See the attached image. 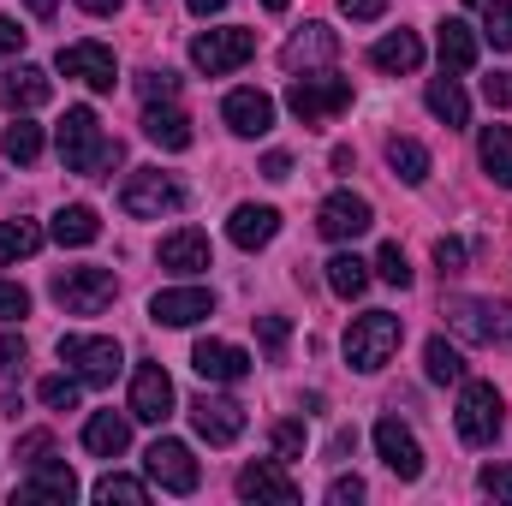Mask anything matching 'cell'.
Returning a JSON list of instances; mask_svg holds the SVG:
<instances>
[{"label":"cell","instance_id":"cell-1","mask_svg":"<svg viewBox=\"0 0 512 506\" xmlns=\"http://www.w3.org/2000/svg\"><path fill=\"white\" fill-rule=\"evenodd\" d=\"M60 161H66V173L96 179V173H108V167L120 161V143L102 137V126H96L90 108H66V120H60Z\"/></svg>","mask_w":512,"mask_h":506},{"label":"cell","instance_id":"cell-2","mask_svg":"<svg viewBox=\"0 0 512 506\" xmlns=\"http://www.w3.org/2000/svg\"><path fill=\"white\" fill-rule=\"evenodd\" d=\"M399 340H405V322H399L393 310H364V316L346 328V364H352L358 376H376L387 358L399 352Z\"/></svg>","mask_w":512,"mask_h":506},{"label":"cell","instance_id":"cell-3","mask_svg":"<svg viewBox=\"0 0 512 506\" xmlns=\"http://www.w3.org/2000/svg\"><path fill=\"white\" fill-rule=\"evenodd\" d=\"M286 108L304 120V126H328L334 114H346L352 108V84L346 78H334V72H304V78H292V90H286Z\"/></svg>","mask_w":512,"mask_h":506},{"label":"cell","instance_id":"cell-4","mask_svg":"<svg viewBox=\"0 0 512 506\" xmlns=\"http://www.w3.org/2000/svg\"><path fill=\"white\" fill-rule=\"evenodd\" d=\"M114 292H120L114 268H60L54 274V304L66 316H102L114 304Z\"/></svg>","mask_w":512,"mask_h":506},{"label":"cell","instance_id":"cell-5","mask_svg":"<svg viewBox=\"0 0 512 506\" xmlns=\"http://www.w3.org/2000/svg\"><path fill=\"white\" fill-rule=\"evenodd\" d=\"M501 417H507V405H501V387L495 381H465V393H459V441L465 447H495L501 441Z\"/></svg>","mask_w":512,"mask_h":506},{"label":"cell","instance_id":"cell-6","mask_svg":"<svg viewBox=\"0 0 512 506\" xmlns=\"http://www.w3.org/2000/svg\"><path fill=\"white\" fill-rule=\"evenodd\" d=\"M447 328L459 334V340H471V346H501L512 334V310L507 304H495V298H447Z\"/></svg>","mask_w":512,"mask_h":506},{"label":"cell","instance_id":"cell-7","mask_svg":"<svg viewBox=\"0 0 512 506\" xmlns=\"http://www.w3.org/2000/svg\"><path fill=\"white\" fill-rule=\"evenodd\" d=\"M120 209L137 215V221H161V215L185 209V185L173 173H161V167H137L126 179V191H120Z\"/></svg>","mask_w":512,"mask_h":506},{"label":"cell","instance_id":"cell-8","mask_svg":"<svg viewBox=\"0 0 512 506\" xmlns=\"http://www.w3.org/2000/svg\"><path fill=\"white\" fill-rule=\"evenodd\" d=\"M60 364H72V376L90 381V387H108V381L120 376L126 352H120V340H108V334H66V340H60Z\"/></svg>","mask_w":512,"mask_h":506},{"label":"cell","instance_id":"cell-9","mask_svg":"<svg viewBox=\"0 0 512 506\" xmlns=\"http://www.w3.org/2000/svg\"><path fill=\"white\" fill-rule=\"evenodd\" d=\"M256 54V30H197L191 36V66L197 72H209V78H227V72H239L245 60Z\"/></svg>","mask_w":512,"mask_h":506},{"label":"cell","instance_id":"cell-10","mask_svg":"<svg viewBox=\"0 0 512 506\" xmlns=\"http://www.w3.org/2000/svg\"><path fill=\"white\" fill-rule=\"evenodd\" d=\"M143 471H149V483H161L167 495H191V489L203 483V471H197L191 447H185V441H167V435L143 453Z\"/></svg>","mask_w":512,"mask_h":506},{"label":"cell","instance_id":"cell-11","mask_svg":"<svg viewBox=\"0 0 512 506\" xmlns=\"http://www.w3.org/2000/svg\"><path fill=\"white\" fill-rule=\"evenodd\" d=\"M316 227H322V239L346 245V239H364V233L376 227V209H370V197H358V191H334V197L316 209Z\"/></svg>","mask_w":512,"mask_h":506},{"label":"cell","instance_id":"cell-12","mask_svg":"<svg viewBox=\"0 0 512 506\" xmlns=\"http://www.w3.org/2000/svg\"><path fill=\"white\" fill-rule=\"evenodd\" d=\"M191 429L209 441V447H233L245 435V405L239 399H221V393H197L191 399Z\"/></svg>","mask_w":512,"mask_h":506},{"label":"cell","instance_id":"cell-13","mask_svg":"<svg viewBox=\"0 0 512 506\" xmlns=\"http://www.w3.org/2000/svg\"><path fill=\"white\" fill-rule=\"evenodd\" d=\"M60 72H66V78H78V84H90L96 96H108V90L120 84L114 48H102V42H72V48H60Z\"/></svg>","mask_w":512,"mask_h":506},{"label":"cell","instance_id":"cell-14","mask_svg":"<svg viewBox=\"0 0 512 506\" xmlns=\"http://www.w3.org/2000/svg\"><path fill=\"white\" fill-rule=\"evenodd\" d=\"M203 316H215V292L209 286H167V292L149 298V322H161V328H191Z\"/></svg>","mask_w":512,"mask_h":506},{"label":"cell","instance_id":"cell-15","mask_svg":"<svg viewBox=\"0 0 512 506\" xmlns=\"http://www.w3.org/2000/svg\"><path fill=\"white\" fill-rule=\"evenodd\" d=\"M376 453H382V465L399 483H417V477H423V447H417V435H411L399 417H382V423H376Z\"/></svg>","mask_w":512,"mask_h":506},{"label":"cell","instance_id":"cell-16","mask_svg":"<svg viewBox=\"0 0 512 506\" xmlns=\"http://www.w3.org/2000/svg\"><path fill=\"white\" fill-rule=\"evenodd\" d=\"M131 417L137 423H167L173 417V381L161 364H137L131 376Z\"/></svg>","mask_w":512,"mask_h":506},{"label":"cell","instance_id":"cell-17","mask_svg":"<svg viewBox=\"0 0 512 506\" xmlns=\"http://www.w3.org/2000/svg\"><path fill=\"white\" fill-rule=\"evenodd\" d=\"M191 370L203 381H215V387H233V381L251 376V358L239 346H227V340H197L191 346Z\"/></svg>","mask_w":512,"mask_h":506},{"label":"cell","instance_id":"cell-18","mask_svg":"<svg viewBox=\"0 0 512 506\" xmlns=\"http://www.w3.org/2000/svg\"><path fill=\"white\" fill-rule=\"evenodd\" d=\"M239 501H274V506H298V483L274 465V459H256V465H245L239 471Z\"/></svg>","mask_w":512,"mask_h":506},{"label":"cell","instance_id":"cell-19","mask_svg":"<svg viewBox=\"0 0 512 506\" xmlns=\"http://www.w3.org/2000/svg\"><path fill=\"white\" fill-rule=\"evenodd\" d=\"M274 233H280V209H268V203H239L233 221H227V239H233L239 251H262V245H274Z\"/></svg>","mask_w":512,"mask_h":506},{"label":"cell","instance_id":"cell-20","mask_svg":"<svg viewBox=\"0 0 512 506\" xmlns=\"http://www.w3.org/2000/svg\"><path fill=\"white\" fill-rule=\"evenodd\" d=\"M221 120L239 131V137H262V131H274V96H262V90H233V96L221 102Z\"/></svg>","mask_w":512,"mask_h":506},{"label":"cell","instance_id":"cell-21","mask_svg":"<svg viewBox=\"0 0 512 506\" xmlns=\"http://www.w3.org/2000/svg\"><path fill=\"white\" fill-rule=\"evenodd\" d=\"M334 54H340V36H334L328 24H304V30L286 42V54H280V60H286L292 72H310V66H328Z\"/></svg>","mask_w":512,"mask_h":506},{"label":"cell","instance_id":"cell-22","mask_svg":"<svg viewBox=\"0 0 512 506\" xmlns=\"http://www.w3.org/2000/svg\"><path fill=\"white\" fill-rule=\"evenodd\" d=\"M143 137H149L155 149L179 155V149H191V120H185L173 102H149V108H143Z\"/></svg>","mask_w":512,"mask_h":506},{"label":"cell","instance_id":"cell-23","mask_svg":"<svg viewBox=\"0 0 512 506\" xmlns=\"http://www.w3.org/2000/svg\"><path fill=\"white\" fill-rule=\"evenodd\" d=\"M72 495H78V477H72L66 465H54V459L30 465V483H18V501H54V506H66Z\"/></svg>","mask_w":512,"mask_h":506},{"label":"cell","instance_id":"cell-24","mask_svg":"<svg viewBox=\"0 0 512 506\" xmlns=\"http://www.w3.org/2000/svg\"><path fill=\"white\" fill-rule=\"evenodd\" d=\"M161 268H173V274H197V268H209V233H197V227L167 233V239H161Z\"/></svg>","mask_w":512,"mask_h":506},{"label":"cell","instance_id":"cell-25","mask_svg":"<svg viewBox=\"0 0 512 506\" xmlns=\"http://www.w3.org/2000/svg\"><path fill=\"white\" fill-rule=\"evenodd\" d=\"M84 447L96 453V459H120L131 447V417H120V411H96L90 423H84Z\"/></svg>","mask_w":512,"mask_h":506},{"label":"cell","instance_id":"cell-26","mask_svg":"<svg viewBox=\"0 0 512 506\" xmlns=\"http://www.w3.org/2000/svg\"><path fill=\"white\" fill-rule=\"evenodd\" d=\"M0 96H6L12 108H42V102L54 96V78H48L42 66H12V72L0 78Z\"/></svg>","mask_w":512,"mask_h":506},{"label":"cell","instance_id":"cell-27","mask_svg":"<svg viewBox=\"0 0 512 506\" xmlns=\"http://www.w3.org/2000/svg\"><path fill=\"white\" fill-rule=\"evenodd\" d=\"M477 161H483V173H489L501 191H512V126H483Z\"/></svg>","mask_w":512,"mask_h":506},{"label":"cell","instance_id":"cell-28","mask_svg":"<svg viewBox=\"0 0 512 506\" xmlns=\"http://www.w3.org/2000/svg\"><path fill=\"white\" fill-rule=\"evenodd\" d=\"M423 102H429V114L441 120V126H471V102H465V90H459V78H429V90H423Z\"/></svg>","mask_w":512,"mask_h":506},{"label":"cell","instance_id":"cell-29","mask_svg":"<svg viewBox=\"0 0 512 506\" xmlns=\"http://www.w3.org/2000/svg\"><path fill=\"white\" fill-rule=\"evenodd\" d=\"M441 66L447 72H471L477 66V30L465 18H447L441 24Z\"/></svg>","mask_w":512,"mask_h":506},{"label":"cell","instance_id":"cell-30","mask_svg":"<svg viewBox=\"0 0 512 506\" xmlns=\"http://www.w3.org/2000/svg\"><path fill=\"white\" fill-rule=\"evenodd\" d=\"M370 60H376L382 72H417V66H423V42H417L411 30H393V36H382V42L370 48Z\"/></svg>","mask_w":512,"mask_h":506},{"label":"cell","instance_id":"cell-31","mask_svg":"<svg viewBox=\"0 0 512 506\" xmlns=\"http://www.w3.org/2000/svg\"><path fill=\"white\" fill-rule=\"evenodd\" d=\"M387 167H393V179L423 185V179H429V149H423L417 137H387Z\"/></svg>","mask_w":512,"mask_h":506},{"label":"cell","instance_id":"cell-32","mask_svg":"<svg viewBox=\"0 0 512 506\" xmlns=\"http://www.w3.org/2000/svg\"><path fill=\"white\" fill-rule=\"evenodd\" d=\"M54 239H60V245H96V239H102L96 209H90V203H66V209L54 215Z\"/></svg>","mask_w":512,"mask_h":506},{"label":"cell","instance_id":"cell-33","mask_svg":"<svg viewBox=\"0 0 512 506\" xmlns=\"http://www.w3.org/2000/svg\"><path fill=\"white\" fill-rule=\"evenodd\" d=\"M364 286H370V262L352 251L328 256V292L334 298H364Z\"/></svg>","mask_w":512,"mask_h":506},{"label":"cell","instance_id":"cell-34","mask_svg":"<svg viewBox=\"0 0 512 506\" xmlns=\"http://www.w3.org/2000/svg\"><path fill=\"white\" fill-rule=\"evenodd\" d=\"M0 149H6V161H18V167H30V161L42 155V126L18 114V120L6 126V137H0Z\"/></svg>","mask_w":512,"mask_h":506},{"label":"cell","instance_id":"cell-35","mask_svg":"<svg viewBox=\"0 0 512 506\" xmlns=\"http://www.w3.org/2000/svg\"><path fill=\"white\" fill-rule=\"evenodd\" d=\"M36 251H42V227L36 221H6L0 227V268L24 262V256H36Z\"/></svg>","mask_w":512,"mask_h":506},{"label":"cell","instance_id":"cell-36","mask_svg":"<svg viewBox=\"0 0 512 506\" xmlns=\"http://www.w3.org/2000/svg\"><path fill=\"white\" fill-rule=\"evenodd\" d=\"M423 376L429 381H465V358H459V346H447L441 334L423 346Z\"/></svg>","mask_w":512,"mask_h":506},{"label":"cell","instance_id":"cell-37","mask_svg":"<svg viewBox=\"0 0 512 506\" xmlns=\"http://www.w3.org/2000/svg\"><path fill=\"white\" fill-rule=\"evenodd\" d=\"M483 36L501 54H512V0H483Z\"/></svg>","mask_w":512,"mask_h":506},{"label":"cell","instance_id":"cell-38","mask_svg":"<svg viewBox=\"0 0 512 506\" xmlns=\"http://www.w3.org/2000/svg\"><path fill=\"white\" fill-rule=\"evenodd\" d=\"M96 501H126V506H143L149 501V489H143V483H137V477H120V471H108V477H102V483H96Z\"/></svg>","mask_w":512,"mask_h":506},{"label":"cell","instance_id":"cell-39","mask_svg":"<svg viewBox=\"0 0 512 506\" xmlns=\"http://www.w3.org/2000/svg\"><path fill=\"white\" fill-rule=\"evenodd\" d=\"M36 399H42L48 411H78V381L72 376H42L36 381Z\"/></svg>","mask_w":512,"mask_h":506},{"label":"cell","instance_id":"cell-40","mask_svg":"<svg viewBox=\"0 0 512 506\" xmlns=\"http://www.w3.org/2000/svg\"><path fill=\"white\" fill-rule=\"evenodd\" d=\"M370 268L382 274L387 286H399V292L411 286V262H405V251H399V245H382V251H376V262H370Z\"/></svg>","mask_w":512,"mask_h":506},{"label":"cell","instance_id":"cell-41","mask_svg":"<svg viewBox=\"0 0 512 506\" xmlns=\"http://www.w3.org/2000/svg\"><path fill=\"white\" fill-rule=\"evenodd\" d=\"M137 90H143V102H173V96H179V78L161 66V72H143V78H137Z\"/></svg>","mask_w":512,"mask_h":506},{"label":"cell","instance_id":"cell-42","mask_svg":"<svg viewBox=\"0 0 512 506\" xmlns=\"http://www.w3.org/2000/svg\"><path fill=\"white\" fill-rule=\"evenodd\" d=\"M256 334H262V352H268V358H280V352H286V340H292L286 316H256Z\"/></svg>","mask_w":512,"mask_h":506},{"label":"cell","instance_id":"cell-43","mask_svg":"<svg viewBox=\"0 0 512 506\" xmlns=\"http://www.w3.org/2000/svg\"><path fill=\"white\" fill-rule=\"evenodd\" d=\"M274 453H280V459H298V453H304V423H298V417L274 423Z\"/></svg>","mask_w":512,"mask_h":506},{"label":"cell","instance_id":"cell-44","mask_svg":"<svg viewBox=\"0 0 512 506\" xmlns=\"http://www.w3.org/2000/svg\"><path fill=\"white\" fill-rule=\"evenodd\" d=\"M18 316H30V292L12 286V280H0V322H18Z\"/></svg>","mask_w":512,"mask_h":506},{"label":"cell","instance_id":"cell-45","mask_svg":"<svg viewBox=\"0 0 512 506\" xmlns=\"http://www.w3.org/2000/svg\"><path fill=\"white\" fill-rule=\"evenodd\" d=\"M48 453H54V435H48V429H30V435L18 441V459H24V465H42Z\"/></svg>","mask_w":512,"mask_h":506},{"label":"cell","instance_id":"cell-46","mask_svg":"<svg viewBox=\"0 0 512 506\" xmlns=\"http://www.w3.org/2000/svg\"><path fill=\"white\" fill-rule=\"evenodd\" d=\"M24 358H30L24 334H0V370H6V376H18V370H24Z\"/></svg>","mask_w":512,"mask_h":506},{"label":"cell","instance_id":"cell-47","mask_svg":"<svg viewBox=\"0 0 512 506\" xmlns=\"http://www.w3.org/2000/svg\"><path fill=\"white\" fill-rule=\"evenodd\" d=\"M435 268L441 274H459L465 268V239H435Z\"/></svg>","mask_w":512,"mask_h":506},{"label":"cell","instance_id":"cell-48","mask_svg":"<svg viewBox=\"0 0 512 506\" xmlns=\"http://www.w3.org/2000/svg\"><path fill=\"white\" fill-rule=\"evenodd\" d=\"M477 483H483V495L512 501V471H507V465H483V477H477Z\"/></svg>","mask_w":512,"mask_h":506},{"label":"cell","instance_id":"cell-49","mask_svg":"<svg viewBox=\"0 0 512 506\" xmlns=\"http://www.w3.org/2000/svg\"><path fill=\"white\" fill-rule=\"evenodd\" d=\"M352 501H364V483L358 477H334L328 483V506H352Z\"/></svg>","mask_w":512,"mask_h":506},{"label":"cell","instance_id":"cell-50","mask_svg":"<svg viewBox=\"0 0 512 506\" xmlns=\"http://www.w3.org/2000/svg\"><path fill=\"white\" fill-rule=\"evenodd\" d=\"M483 96H489V108H512V72L483 78Z\"/></svg>","mask_w":512,"mask_h":506},{"label":"cell","instance_id":"cell-51","mask_svg":"<svg viewBox=\"0 0 512 506\" xmlns=\"http://www.w3.org/2000/svg\"><path fill=\"white\" fill-rule=\"evenodd\" d=\"M340 12H346V18H358V24H370V18H382V12H387V0H340Z\"/></svg>","mask_w":512,"mask_h":506},{"label":"cell","instance_id":"cell-52","mask_svg":"<svg viewBox=\"0 0 512 506\" xmlns=\"http://www.w3.org/2000/svg\"><path fill=\"white\" fill-rule=\"evenodd\" d=\"M18 48H24V30L0 12V60H6V54H18Z\"/></svg>","mask_w":512,"mask_h":506},{"label":"cell","instance_id":"cell-53","mask_svg":"<svg viewBox=\"0 0 512 506\" xmlns=\"http://www.w3.org/2000/svg\"><path fill=\"white\" fill-rule=\"evenodd\" d=\"M262 173H268V179H292V155H286V149H274V155L262 161Z\"/></svg>","mask_w":512,"mask_h":506},{"label":"cell","instance_id":"cell-54","mask_svg":"<svg viewBox=\"0 0 512 506\" xmlns=\"http://www.w3.org/2000/svg\"><path fill=\"white\" fill-rule=\"evenodd\" d=\"M78 6H84L90 18H108V12H120V0H78Z\"/></svg>","mask_w":512,"mask_h":506},{"label":"cell","instance_id":"cell-55","mask_svg":"<svg viewBox=\"0 0 512 506\" xmlns=\"http://www.w3.org/2000/svg\"><path fill=\"white\" fill-rule=\"evenodd\" d=\"M185 6H191V12H197V18H209V12H221V6H227V0H185Z\"/></svg>","mask_w":512,"mask_h":506},{"label":"cell","instance_id":"cell-56","mask_svg":"<svg viewBox=\"0 0 512 506\" xmlns=\"http://www.w3.org/2000/svg\"><path fill=\"white\" fill-rule=\"evenodd\" d=\"M24 6H30L36 18H54V6H60V0H24Z\"/></svg>","mask_w":512,"mask_h":506},{"label":"cell","instance_id":"cell-57","mask_svg":"<svg viewBox=\"0 0 512 506\" xmlns=\"http://www.w3.org/2000/svg\"><path fill=\"white\" fill-rule=\"evenodd\" d=\"M262 6H268V12H286V6H292V0H262Z\"/></svg>","mask_w":512,"mask_h":506},{"label":"cell","instance_id":"cell-58","mask_svg":"<svg viewBox=\"0 0 512 506\" xmlns=\"http://www.w3.org/2000/svg\"><path fill=\"white\" fill-rule=\"evenodd\" d=\"M471 6H483V0H471Z\"/></svg>","mask_w":512,"mask_h":506}]
</instances>
